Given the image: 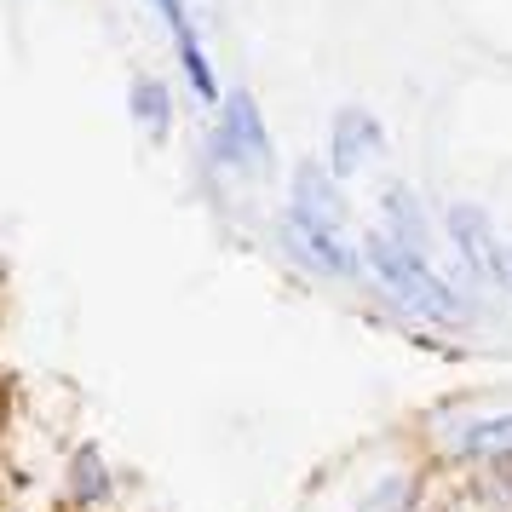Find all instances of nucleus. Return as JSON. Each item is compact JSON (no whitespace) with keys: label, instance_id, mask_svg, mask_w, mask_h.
<instances>
[{"label":"nucleus","instance_id":"nucleus-1","mask_svg":"<svg viewBox=\"0 0 512 512\" xmlns=\"http://www.w3.org/2000/svg\"><path fill=\"white\" fill-rule=\"evenodd\" d=\"M369 265H374V282L392 294L403 311H415V317H432V323H455V294L432 277V265L415 254V248H403L392 242L386 231H369Z\"/></svg>","mask_w":512,"mask_h":512},{"label":"nucleus","instance_id":"nucleus-3","mask_svg":"<svg viewBox=\"0 0 512 512\" xmlns=\"http://www.w3.org/2000/svg\"><path fill=\"white\" fill-rule=\"evenodd\" d=\"M213 150H219L225 162H259V156H265V121H259V110H254L248 93L225 98V127H219Z\"/></svg>","mask_w":512,"mask_h":512},{"label":"nucleus","instance_id":"nucleus-9","mask_svg":"<svg viewBox=\"0 0 512 512\" xmlns=\"http://www.w3.org/2000/svg\"><path fill=\"white\" fill-rule=\"evenodd\" d=\"M466 455L478 461H495V455H512V420H484L466 432Z\"/></svg>","mask_w":512,"mask_h":512},{"label":"nucleus","instance_id":"nucleus-6","mask_svg":"<svg viewBox=\"0 0 512 512\" xmlns=\"http://www.w3.org/2000/svg\"><path fill=\"white\" fill-rule=\"evenodd\" d=\"M294 213H300V219H311V225H328V231H340V196L328 190V179H323V173H317L311 162L294 173Z\"/></svg>","mask_w":512,"mask_h":512},{"label":"nucleus","instance_id":"nucleus-2","mask_svg":"<svg viewBox=\"0 0 512 512\" xmlns=\"http://www.w3.org/2000/svg\"><path fill=\"white\" fill-rule=\"evenodd\" d=\"M449 236H455L461 259H466V265H472L484 282H507V254H501V242H495V225H489L478 208L455 202V208H449Z\"/></svg>","mask_w":512,"mask_h":512},{"label":"nucleus","instance_id":"nucleus-5","mask_svg":"<svg viewBox=\"0 0 512 512\" xmlns=\"http://www.w3.org/2000/svg\"><path fill=\"white\" fill-rule=\"evenodd\" d=\"M374 144H380L374 116H363V110H340V121H334V173H340V179H351Z\"/></svg>","mask_w":512,"mask_h":512},{"label":"nucleus","instance_id":"nucleus-12","mask_svg":"<svg viewBox=\"0 0 512 512\" xmlns=\"http://www.w3.org/2000/svg\"><path fill=\"white\" fill-rule=\"evenodd\" d=\"M156 6H162V18L173 24V35L185 41V35H190V24H185V0H156Z\"/></svg>","mask_w":512,"mask_h":512},{"label":"nucleus","instance_id":"nucleus-10","mask_svg":"<svg viewBox=\"0 0 512 512\" xmlns=\"http://www.w3.org/2000/svg\"><path fill=\"white\" fill-rule=\"evenodd\" d=\"M386 213H392V225L403 231V248H415V254H420V242H426V231H420V208L409 202V190H403V185H392V190H386Z\"/></svg>","mask_w":512,"mask_h":512},{"label":"nucleus","instance_id":"nucleus-7","mask_svg":"<svg viewBox=\"0 0 512 512\" xmlns=\"http://www.w3.org/2000/svg\"><path fill=\"white\" fill-rule=\"evenodd\" d=\"M70 495L81 501V507H98V501L110 495V472H104V455H98L93 443H87V449H75V461H70Z\"/></svg>","mask_w":512,"mask_h":512},{"label":"nucleus","instance_id":"nucleus-8","mask_svg":"<svg viewBox=\"0 0 512 512\" xmlns=\"http://www.w3.org/2000/svg\"><path fill=\"white\" fill-rule=\"evenodd\" d=\"M133 116H139L144 127L156 133V139L167 133L173 110H167V87H162V81H139V87H133Z\"/></svg>","mask_w":512,"mask_h":512},{"label":"nucleus","instance_id":"nucleus-11","mask_svg":"<svg viewBox=\"0 0 512 512\" xmlns=\"http://www.w3.org/2000/svg\"><path fill=\"white\" fill-rule=\"evenodd\" d=\"M179 58H185V70H190V87L202 98H213V70H208V58H202V47H196V35L179 41Z\"/></svg>","mask_w":512,"mask_h":512},{"label":"nucleus","instance_id":"nucleus-4","mask_svg":"<svg viewBox=\"0 0 512 512\" xmlns=\"http://www.w3.org/2000/svg\"><path fill=\"white\" fill-rule=\"evenodd\" d=\"M288 242L300 248V259L311 271H328V277H351L357 271V254H351L340 231H328V225H311L300 213H288Z\"/></svg>","mask_w":512,"mask_h":512}]
</instances>
